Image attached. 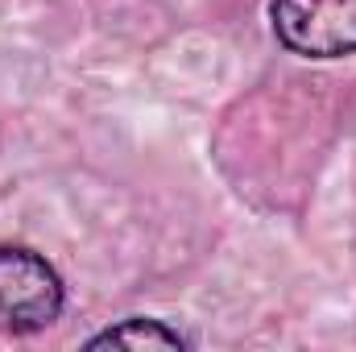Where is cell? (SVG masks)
<instances>
[{"label":"cell","mask_w":356,"mask_h":352,"mask_svg":"<svg viewBox=\"0 0 356 352\" xmlns=\"http://www.w3.org/2000/svg\"><path fill=\"white\" fill-rule=\"evenodd\" d=\"M63 311V282L46 257L0 245V332H38Z\"/></svg>","instance_id":"cell-1"},{"label":"cell","mask_w":356,"mask_h":352,"mask_svg":"<svg viewBox=\"0 0 356 352\" xmlns=\"http://www.w3.org/2000/svg\"><path fill=\"white\" fill-rule=\"evenodd\" d=\"M273 33L302 58L356 54V0H273Z\"/></svg>","instance_id":"cell-2"},{"label":"cell","mask_w":356,"mask_h":352,"mask_svg":"<svg viewBox=\"0 0 356 352\" xmlns=\"http://www.w3.org/2000/svg\"><path fill=\"white\" fill-rule=\"evenodd\" d=\"M91 349H182V336L162 328L158 319H124L91 340Z\"/></svg>","instance_id":"cell-3"}]
</instances>
